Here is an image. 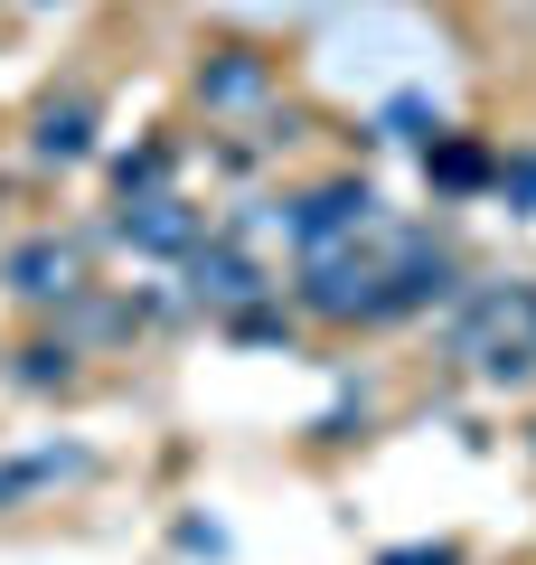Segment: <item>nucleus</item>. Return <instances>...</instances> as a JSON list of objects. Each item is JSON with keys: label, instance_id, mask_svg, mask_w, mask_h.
<instances>
[{"label": "nucleus", "instance_id": "1", "mask_svg": "<svg viewBox=\"0 0 536 565\" xmlns=\"http://www.w3.org/2000/svg\"><path fill=\"white\" fill-rule=\"evenodd\" d=\"M199 292H217V302H236V292H255V274H245L236 255H199Z\"/></svg>", "mask_w": 536, "mask_h": 565}, {"label": "nucleus", "instance_id": "2", "mask_svg": "<svg viewBox=\"0 0 536 565\" xmlns=\"http://www.w3.org/2000/svg\"><path fill=\"white\" fill-rule=\"evenodd\" d=\"M20 282H29V292H57V282H66V255H47V245H29V255H20Z\"/></svg>", "mask_w": 536, "mask_h": 565}, {"label": "nucleus", "instance_id": "3", "mask_svg": "<svg viewBox=\"0 0 536 565\" xmlns=\"http://www.w3.org/2000/svg\"><path fill=\"white\" fill-rule=\"evenodd\" d=\"M39 151H85V114H47V132H39Z\"/></svg>", "mask_w": 536, "mask_h": 565}, {"label": "nucleus", "instance_id": "4", "mask_svg": "<svg viewBox=\"0 0 536 565\" xmlns=\"http://www.w3.org/2000/svg\"><path fill=\"white\" fill-rule=\"evenodd\" d=\"M189 236V217H179V207H151V217H141V245H179Z\"/></svg>", "mask_w": 536, "mask_h": 565}]
</instances>
